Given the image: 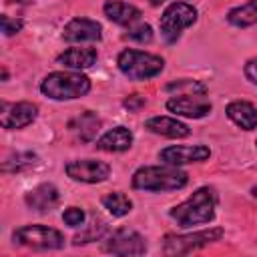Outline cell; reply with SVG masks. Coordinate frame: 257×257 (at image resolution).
I'll return each instance as SVG.
<instances>
[{
  "label": "cell",
  "mask_w": 257,
  "mask_h": 257,
  "mask_svg": "<svg viewBox=\"0 0 257 257\" xmlns=\"http://www.w3.org/2000/svg\"><path fill=\"white\" fill-rule=\"evenodd\" d=\"M131 145H133V133L126 126H114L96 141V149L106 153H120L131 149Z\"/></svg>",
  "instance_id": "18"
},
{
  "label": "cell",
  "mask_w": 257,
  "mask_h": 257,
  "mask_svg": "<svg viewBox=\"0 0 257 257\" xmlns=\"http://www.w3.org/2000/svg\"><path fill=\"white\" fill-rule=\"evenodd\" d=\"M66 175L80 183H102L110 175V167L96 159H78L66 165Z\"/></svg>",
  "instance_id": "12"
},
{
  "label": "cell",
  "mask_w": 257,
  "mask_h": 257,
  "mask_svg": "<svg viewBox=\"0 0 257 257\" xmlns=\"http://www.w3.org/2000/svg\"><path fill=\"white\" fill-rule=\"evenodd\" d=\"M62 221L68 225V227H78L84 223V211L78 209V207H68L64 213H62Z\"/></svg>",
  "instance_id": "27"
},
{
  "label": "cell",
  "mask_w": 257,
  "mask_h": 257,
  "mask_svg": "<svg viewBox=\"0 0 257 257\" xmlns=\"http://www.w3.org/2000/svg\"><path fill=\"white\" fill-rule=\"evenodd\" d=\"M0 20H2V32H4L6 36H12V34L20 32L22 26H24V22H22L20 18H10L8 14H2Z\"/></svg>",
  "instance_id": "28"
},
{
  "label": "cell",
  "mask_w": 257,
  "mask_h": 257,
  "mask_svg": "<svg viewBox=\"0 0 257 257\" xmlns=\"http://www.w3.org/2000/svg\"><path fill=\"white\" fill-rule=\"evenodd\" d=\"M102 10L110 22L120 24V26H131L133 22H137L141 18V10L128 2H122V0H108L102 6Z\"/></svg>",
  "instance_id": "16"
},
{
  "label": "cell",
  "mask_w": 257,
  "mask_h": 257,
  "mask_svg": "<svg viewBox=\"0 0 257 257\" xmlns=\"http://www.w3.org/2000/svg\"><path fill=\"white\" fill-rule=\"evenodd\" d=\"M245 76H247L253 84H257V58L247 60V64H245Z\"/></svg>",
  "instance_id": "30"
},
{
  "label": "cell",
  "mask_w": 257,
  "mask_h": 257,
  "mask_svg": "<svg viewBox=\"0 0 257 257\" xmlns=\"http://www.w3.org/2000/svg\"><path fill=\"white\" fill-rule=\"evenodd\" d=\"M62 38L66 42H94L102 38V26L90 18H72L62 28Z\"/></svg>",
  "instance_id": "13"
},
{
  "label": "cell",
  "mask_w": 257,
  "mask_h": 257,
  "mask_svg": "<svg viewBox=\"0 0 257 257\" xmlns=\"http://www.w3.org/2000/svg\"><path fill=\"white\" fill-rule=\"evenodd\" d=\"M251 193H253V197H255V199H257V185H255V187H253V189H251Z\"/></svg>",
  "instance_id": "32"
},
{
  "label": "cell",
  "mask_w": 257,
  "mask_h": 257,
  "mask_svg": "<svg viewBox=\"0 0 257 257\" xmlns=\"http://www.w3.org/2000/svg\"><path fill=\"white\" fill-rule=\"evenodd\" d=\"M14 243L32 249H62L64 235L46 225H24L12 233Z\"/></svg>",
  "instance_id": "6"
},
{
  "label": "cell",
  "mask_w": 257,
  "mask_h": 257,
  "mask_svg": "<svg viewBox=\"0 0 257 257\" xmlns=\"http://www.w3.org/2000/svg\"><path fill=\"white\" fill-rule=\"evenodd\" d=\"M223 237V229H207V231H195L189 235H167L163 243V251L167 255H185L195 249H201L213 241H219Z\"/></svg>",
  "instance_id": "7"
},
{
  "label": "cell",
  "mask_w": 257,
  "mask_h": 257,
  "mask_svg": "<svg viewBox=\"0 0 257 257\" xmlns=\"http://www.w3.org/2000/svg\"><path fill=\"white\" fill-rule=\"evenodd\" d=\"M126 38H131L135 42H141V44H145V42L149 44L153 40V28L149 24H139V26H135L126 32Z\"/></svg>",
  "instance_id": "26"
},
{
  "label": "cell",
  "mask_w": 257,
  "mask_h": 257,
  "mask_svg": "<svg viewBox=\"0 0 257 257\" xmlns=\"http://www.w3.org/2000/svg\"><path fill=\"white\" fill-rule=\"evenodd\" d=\"M145 128H149L155 135L169 137V139H185L191 135V128L185 122L171 118V116H153L145 122Z\"/></svg>",
  "instance_id": "15"
},
{
  "label": "cell",
  "mask_w": 257,
  "mask_h": 257,
  "mask_svg": "<svg viewBox=\"0 0 257 257\" xmlns=\"http://www.w3.org/2000/svg\"><path fill=\"white\" fill-rule=\"evenodd\" d=\"M102 249L106 253L112 255H143L147 251V243L143 239V235H139L133 229H116L102 245Z\"/></svg>",
  "instance_id": "8"
},
{
  "label": "cell",
  "mask_w": 257,
  "mask_h": 257,
  "mask_svg": "<svg viewBox=\"0 0 257 257\" xmlns=\"http://www.w3.org/2000/svg\"><path fill=\"white\" fill-rule=\"evenodd\" d=\"M145 98L141 96V94H131L128 98H124V106L128 108V110H139V108H143L145 106Z\"/></svg>",
  "instance_id": "29"
},
{
  "label": "cell",
  "mask_w": 257,
  "mask_h": 257,
  "mask_svg": "<svg viewBox=\"0 0 257 257\" xmlns=\"http://www.w3.org/2000/svg\"><path fill=\"white\" fill-rule=\"evenodd\" d=\"M209 155H211V151L205 145H173V147L163 149L159 153V159L165 165L181 167V165H189V163L207 161Z\"/></svg>",
  "instance_id": "11"
},
{
  "label": "cell",
  "mask_w": 257,
  "mask_h": 257,
  "mask_svg": "<svg viewBox=\"0 0 257 257\" xmlns=\"http://www.w3.org/2000/svg\"><path fill=\"white\" fill-rule=\"evenodd\" d=\"M68 128L76 135V139L80 143H90V141H94V137H96V133L100 128V118L94 112L84 110V112H80L78 116H74L68 122Z\"/></svg>",
  "instance_id": "20"
},
{
  "label": "cell",
  "mask_w": 257,
  "mask_h": 257,
  "mask_svg": "<svg viewBox=\"0 0 257 257\" xmlns=\"http://www.w3.org/2000/svg\"><path fill=\"white\" fill-rule=\"evenodd\" d=\"M225 112L243 131L257 128V108L251 102H247V100H233V102L227 104Z\"/></svg>",
  "instance_id": "17"
},
{
  "label": "cell",
  "mask_w": 257,
  "mask_h": 257,
  "mask_svg": "<svg viewBox=\"0 0 257 257\" xmlns=\"http://www.w3.org/2000/svg\"><path fill=\"white\" fill-rule=\"evenodd\" d=\"M149 2H151L153 6H159V4H161V2H165V0H149Z\"/></svg>",
  "instance_id": "31"
},
{
  "label": "cell",
  "mask_w": 257,
  "mask_h": 257,
  "mask_svg": "<svg viewBox=\"0 0 257 257\" xmlns=\"http://www.w3.org/2000/svg\"><path fill=\"white\" fill-rule=\"evenodd\" d=\"M189 181V175L173 165H155V167H141L133 175V189L139 191H177L183 189Z\"/></svg>",
  "instance_id": "2"
},
{
  "label": "cell",
  "mask_w": 257,
  "mask_h": 257,
  "mask_svg": "<svg viewBox=\"0 0 257 257\" xmlns=\"http://www.w3.org/2000/svg\"><path fill=\"white\" fill-rule=\"evenodd\" d=\"M167 110L187 118H203L211 112V102L205 94H175L167 100Z\"/></svg>",
  "instance_id": "10"
},
{
  "label": "cell",
  "mask_w": 257,
  "mask_h": 257,
  "mask_svg": "<svg viewBox=\"0 0 257 257\" xmlns=\"http://www.w3.org/2000/svg\"><path fill=\"white\" fill-rule=\"evenodd\" d=\"M100 203H102V207H104L112 217H124V215H128L131 209H133V201H131L124 193H118V191L104 195V197L100 199Z\"/></svg>",
  "instance_id": "22"
},
{
  "label": "cell",
  "mask_w": 257,
  "mask_h": 257,
  "mask_svg": "<svg viewBox=\"0 0 257 257\" xmlns=\"http://www.w3.org/2000/svg\"><path fill=\"white\" fill-rule=\"evenodd\" d=\"M255 145H257V143H255Z\"/></svg>",
  "instance_id": "33"
},
{
  "label": "cell",
  "mask_w": 257,
  "mask_h": 257,
  "mask_svg": "<svg viewBox=\"0 0 257 257\" xmlns=\"http://www.w3.org/2000/svg\"><path fill=\"white\" fill-rule=\"evenodd\" d=\"M227 22L237 28H247V26L257 24V0H247L245 4L229 10Z\"/></svg>",
  "instance_id": "21"
},
{
  "label": "cell",
  "mask_w": 257,
  "mask_h": 257,
  "mask_svg": "<svg viewBox=\"0 0 257 257\" xmlns=\"http://www.w3.org/2000/svg\"><path fill=\"white\" fill-rule=\"evenodd\" d=\"M2 110H0V124L8 131L14 128H24L28 126L36 114H38V106L34 102L28 100H20V102H6L2 100Z\"/></svg>",
  "instance_id": "9"
},
{
  "label": "cell",
  "mask_w": 257,
  "mask_h": 257,
  "mask_svg": "<svg viewBox=\"0 0 257 257\" xmlns=\"http://www.w3.org/2000/svg\"><path fill=\"white\" fill-rule=\"evenodd\" d=\"M197 22V10L187 2H173L165 8L159 26L165 42L175 44L181 38V32Z\"/></svg>",
  "instance_id": "5"
},
{
  "label": "cell",
  "mask_w": 257,
  "mask_h": 257,
  "mask_svg": "<svg viewBox=\"0 0 257 257\" xmlns=\"http://www.w3.org/2000/svg\"><path fill=\"white\" fill-rule=\"evenodd\" d=\"M118 70L131 80H149L165 68V60L157 54H149L135 48H124L116 58Z\"/></svg>",
  "instance_id": "4"
},
{
  "label": "cell",
  "mask_w": 257,
  "mask_h": 257,
  "mask_svg": "<svg viewBox=\"0 0 257 257\" xmlns=\"http://www.w3.org/2000/svg\"><path fill=\"white\" fill-rule=\"evenodd\" d=\"M96 56H98V54H96V48H90V46H86V48L74 46V48H68V50H64L62 54H58L56 62L62 64V66H66V68H76V70H80V68L92 66V64L96 62Z\"/></svg>",
  "instance_id": "19"
},
{
  "label": "cell",
  "mask_w": 257,
  "mask_h": 257,
  "mask_svg": "<svg viewBox=\"0 0 257 257\" xmlns=\"http://www.w3.org/2000/svg\"><path fill=\"white\" fill-rule=\"evenodd\" d=\"M36 161H38V157L34 153H16V155L8 157L2 163V171L4 173H18V171H22L26 167H32Z\"/></svg>",
  "instance_id": "25"
},
{
  "label": "cell",
  "mask_w": 257,
  "mask_h": 257,
  "mask_svg": "<svg viewBox=\"0 0 257 257\" xmlns=\"http://www.w3.org/2000/svg\"><path fill=\"white\" fill-rule=\"evenodd\" d=\"M167 92H175V94H207V88L203 82L199 80H189V78H183V80H175V82H169L165 86Z\"/></svg>",
  "instance_id": "24"
},
{
  "label": "cell",
  "mask_w": 257,
  "mask_h": 257,
  "mask_svg": "<svg viewBox=\"0 0 257 257\" xmlns=\"http://www.w3.org/2000/svg\"><path fill=\"white\" fill-rule=\"evenodd\" d=\"M215 207H217V193L211 187H201L187 201L173 207L169 215L179 227L191 229L209 223L215 217Z\"/></svg>",
  "instance_id": "1"
},
{
  "label": "cell",
  "mask_w": 257,
  "mask_h": 257,
  "mask_svg": "<svg viewBox=\"0 0 257 257\" xmlns=\"http://www.w3.org/2000/svg\"><path fill=\"white\" fill-rule=\"evenodd\" d=\"M58 199H60L58 189L52 183H42V185L34 187L30 193H26V197H24L26 205L34 211H40V213L52 211L58 205Z\"/></svg>",
  "instance_id": "14"
},
{
  "label": "cell",
  "mask_w": 257,
  "mask_h": 257,
  "mask_svg": "<svg viewBox=\"0 0 257 257\" xmlns=\"http://www.w3.org/2000/svg\"><path fill=\"white\" fill-rule=\"evenodd\" d=\"M106 231H108V225H106V221H102V219H98V217H94L90 223H88V227L84 229V231H80L76 237H74V245H84V243H92V241H98V239H102L104 235H106Z\"/></svg>",
  "instance_id": "23"
},
{
  "label": "cell",
  "mask_w": 257,
  "mask_h": 257,
  "mask_svg": "<svg viewBox=\"0 0 257 257\" xmlns=\"http://www.w3.org/2000/svg\"><path fill=\"white\" fill-rule=\"evenodd\" d=\"M40 90L54 100H72L90 90V78L80 72H50L40 82Z\"/></svg>",
  "instance_id": "3"
}]
</instances>
